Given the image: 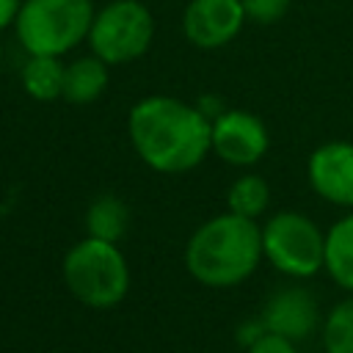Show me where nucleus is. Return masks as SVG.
<instances>
[{
    "label": "nucleus",
    "instance_id": "4468645a",
    "mask_svg": "<svg viewBox=\"0 0 353 353\" xmlns=\"http://www.w3.org/2000/svg\"><path fill=\"white\" fill-rule=\"evenodd\" d=\"M130 223V210L119 196H97L85 212V232L88 237L97 240H108V243H119L127 232Z\"/></svg>",
    "mask_w": 353,
    "mask_h": 353
},
{
    "label": "nucleus",
    "instance_id": "39448f33",
    "mask_svg": "<svg viewBox=\"0 0 353 353\" xmlns=\"http://www.w3.org/2000/svg\"><path fill=\"white\" fill-rule=\"evenodd\" d=\"M262 256L284 276L309 279L325 265V232L309 215L281 210L262 226Z\"/></svg>",
    "mask_w": 353,
    "mask_h": 353
},
{
    "label": "nucleus",
    "instance_id": "aec40b11",
    "mask_svg": "<svg viewBox=\"0 0 353 353\" xmlns=\"http://www.w3.org/2000/svg\"><path fill=\"white\" fill-rule=\"evenodd\" d=\"M0 61H3V47H0Z\"/></svg>",
    "mask_w": 353,
    "mask_h": 353
},
{
    "label": "nucleus",
    "instance_id": "0eeeda50",
    "mask_svg": "<svg viewBox=\"0 0 353 353\" xmlns=\"http://www.w3.org/2000/svg\"><path fill=\"white\" fill-rule=\"evenodd\" d=\"M268 146L270 135L259 116L229 108L212 119V152L223 163L248 168L268 154Z\"/></svg>",
    "mask_w": 353,
    "mask_h": 353
},
{
    "label": "nucleus",
    "instance_id": "7ed1b4c3",
    "mask_svg": "<svg viewBox=\"0 0 353 353\" xmlns=\"http://www.w3.org/2000/svg\"><path fill=\"white\" fill-rule=\"evenodd\" d=\"M94 14L91 0H22L14 28L28 55L61 58L88 39Z\"/></svg>",
    "mask_w": 353,
    "mask_h": 353
},
{
    "label": "nucleus",
    "instance_id": "ddd939ff",
    "mask_svg": "<svg viewBox=\"0 0 353 353\" xmlns=\"http://www.w3.org/2000/svg\"><path fill=\"white\" fill-rule=\"evenodd\" d=\"M63 66L61 58L52 55H28L22 66V88L28 97L39 102H52L63 94Z\"/></svg>",
    "mask_w": 353,
    "mask_h": 353
},
{
    "label": "nucleus",
    "instance_id": "6e6552de",
    "mask_svg": "<svg viewBox=\"0 0 353 353\" xmlns=\"http://www.w3.org/2000/svg\"><path fill=\"white\" fill-rule=\"evenodd\" d=\"M245 22L243 0H190L182 14V33L199 50H221Z\"/></svg>",
    "mask_w": 353,
    "mask_h": 353
},
{
    "label": "nucleus",
    "instance_id": "a211bd4d",
    "mask_svg": "<svg viewBox=\"0 0 353 353\" xmlns=\"http://www.w3.org/2000/svg\"><path fill=\"white\" fill-rule=\"evenodd\" d=\"M245 353H298V347H295V342H290V339H284L279 334H268L265 331L256 342H251L245 347Z\"/></svg>",
    "mask_w": 353,
    "mask_h": 353
},
{
    "label": "nucleus",
    "instance_id": "f03ea898",
    "mask_svg": "<svg viewBox=\"0 0 353 353\" xmlns=\"http://www.w3.org/2000/svg\"><path fill=\"white\" fill-rule=\"evenodd\" d=\"M262 259V229L251 218L221 212L204 221L188 240V273L204 287H234L245 281Z\"/></svg>",
    "mask_w": 353,
    "mask_h": 353
},
{
    "label": "nucleus",
    "instance_id": "1a4fd4ad",
    "mask_svg": "<svg viewBox=\"0 0 353 353\" xmlns=\"http://www.w3.org/2000/svg\"><path fill=\"white\" fill-rule=\"evenodd\" d=\"M312 190L336 207H353V143L328 141L317 146L306 163Z\"/></svg>",
    "mask_w": 353,
    "mask_h": 353
},
{
    "label": "nucleus",
    "instance_id": "f8f14e48",
    "mask_svg": "<svg viewBox=\"0 0 353 353\" xmlns=\"http://www.w3.org/2000/svg\"><path fill=\"white\" fill-rule=\"evenodd\" d=\"M325 273L347 292H353V212L325 232Z\"/></svg>",
    "mask_w": 353,
    "mask_h": 353
},
{
    "label": "nucleus",
    "instance_id": "9b49d317",
    "mask_svg": "<svg viewBox=\"0 0 353 353\" xmlns=\"http://www.w3.org/2000/svg\"><path fill=\"white\" fill-rule=\"evenodd\" d=\"M108 88V63L97 55L74 58L63 66V99L72 105H88L99 99Z\"/></svg>",
    "mask_w": 353,
    "mask_h": 353
},
{
    "label": "nucleus",
    "instance_id": "f257e3e1",
    "mask_svg": "<svg viewBox=\"0 0 353 353\" xmlns=\"http://www.w3.org/2000/svg\"><path fill=\"white\" fill-rule=\"evenodd\" d=\"M127 132L135 154L160 174L196 168L212 149V119L176 97H143L132 105Z\"/></svg>",
    "mask_w": 353,
    "mask_h": 353
},
{
    "label": "nucleus",
    "instance_id": "2eb2a0df",
    "mask_svg": "<svg viewBox=\"0 0 353 353\" xmlns=\"http://www.w3.org/2000/svg\"><path fill=\"white\" fill-rule=\"evenodd\" d=\"M268 201H270V188L256 174H243L240 179L232 182V188L226 193L229 212H234L240 218H251V221H256L268 210Z\"/></svg>",
    "mask_w": 353,
    "mask_h": 353
},
{
    "label": "nucleus",
    "instance_id": "dca6fc26",
    "mask_svg": "<svg viewBox=\"0 0 353 353\" xmlns=\"http://www.w3.org/2000/svg\"><path fill=\"white\" fill-rule=\"evenodd\" d=\"M325 353H353V298L336 303L323 323Z\"/></svg>",
    "mask_w": 353,
    "mask_h": 353
},
{
    "label": "nucleus",
    "instance_id": "20e7f679",
    "mask_svg": "<svg viewBox=\"0 0 353 353\" xmlns=\"http://www.w3.org/2000/svg\"><path fill=\"white\" fill-rule=\"evenodd\" d=\"M63 281L80 303L110 309L130 290V268L116 243L83 237L63 256Z\"/></svg>",
    "mask_w": 353,
    "mask_h": 353
},
{
    "label": "nucleus",
    "instance_id": "9d476101",
    "mask_svg": "<svg viewBox=\"0 0 353 353\" xmlns=\"http://www.w3.org/2000/svg\"><path fill=\"white\" fill-rule=\"evenodd\" d=\"M259 323L268 334H279L290 342H298L317 328V303L309 290L284 287L268 298Z\"/></svg>",
    "mask_w": 353,
    "mask_h": 353
},
{
    "label": "nucleus",
    "instance_id": "f3484780",
    "mask_svg": "<svg viewBox=\"0 0 353 353\" xmlns=\"http://www.w3.org/2000/svg\"><path fill=\"white\" fill-rule=\"evenodd\" d=\"M290 8V0H243V11L248 22L256 25H273L279 22Z\"/></svg>",
    "mask_w": 353,
    "mask_h": 353
},
{
    "label": "nucleus",
    "instance_id": "6ab92c4d",
    "mask_svg": "<svg viewBox=\"0 0 353 353\" xmlns=\"http://www.w3.org/2000/svg\"><path fill=\"white\" fill-rule=\"evenodd\" d=\"M19 6H22V0H0V30L14 25V19L19 14Z\"/></svg>",
    "mask_w": 353,
    "mask_h": 353
},
{
    "label": "nucleus",
    "instance_id": "423d86ee",
    "mask_svg": "<svg viewBox=\"0 0 353 353\" xmlns=\"http://www.w3.org/2000/svg\"><path fill=\"white\" fill-rule=\"evenodd\" d=\"M154 39V17L141 0H110L91 22L88 47L91 55L113 63H130L141 58Z\"/></svg>",
    "mask_w": 353,
    "mask_h": 353
}]
</instances>
